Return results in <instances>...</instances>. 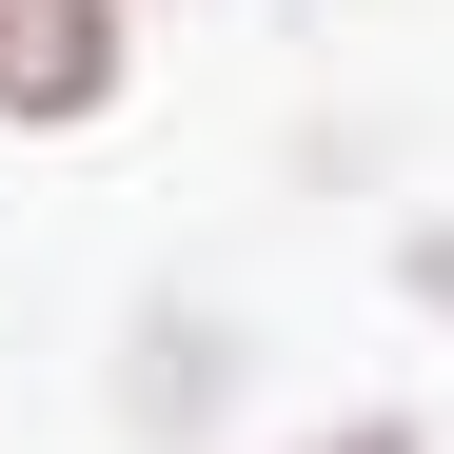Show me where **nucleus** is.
Instances as JSON below:
<instances>
[{
  "label": "nucleus",
  "mask_w": 454,
  "mask_h": 454,
  "mask_svg": "<svg viewBox=\"0 0 454 454\" xmlns=\"http://www.w3.org/2000/svg\"><path fill=\"white\" fill-rule=\"evenodd\" d=\"M119 99V0H0V119H99Z\"/></svg>",
  "instance_id": "nucleus-1"
},
{
  "label": "nucleus",
  "mask_w": 454,
  "mask_h": 454,
  "mask_svg": "<svg viewBox=\"0 0 454 454\" xmlns=\"http://www.w3.org/2000/svg\"><path fill=\"white\" fill-rule=\"evenodd\" d=\"M317 454H415V434H375V415H356V434H317Z\"/></svg>",
  "instance_id": "nucleus-2"
}]
</instances>
